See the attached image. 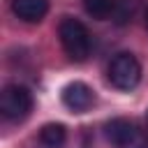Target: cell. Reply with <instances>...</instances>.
Returning <instances> with one entry per match:
<instances>
[{"label": "cell", "mask_w": 148, "mask_h": 148, "mask_svg": "<svg viewBox=\"0 0 148 148\" xmlns=\"http://www.w3.org/2000/svg\"><path fill=\"white\" fill-rule=\"evenodd\" d=\"M139 81H141V65H139V60L132 53H127V51L116 53L111 58V62H109V83L113 88H118V90L130 92V90H134L139 86Z\"/></svg>", "instance_id": "3"}, {"label": "cell", "mask_w": 148, "mask_h": 148, "mask_svg": "<svg viewBox=\"0 0 148 148\" xmlns=\"http://www.w3.org/2000/svg\"><path fill=\"white\" fill-rule=\"evenodd\" d=\"M32 111V92L25 86L18 83H9L2 88L0 92V113L5 120L18 123L23 118H28Z\"/></svg>", "instance_id": "4"}, {"label": "cell", "mask_w": 148, "mask_h": 148, "mask_svg": "<svg viewBox=\"0 0 148 148\" xmlns=\"http://www.w3.org/2000/svg\"><path fill=\"white\" fill-rule=\"evenodd\" d=\"M58 37H60V44L65 49V53L76 60V62H83L88 56H90V49H92V39H90V32L88 28L74 18V16H65L58 25Z\"/></svg>", "instance_id": "1"}, {"label": "cell", "mask_w": 148, "mask_h": 148, "mask_svg": "<svg viewBox=\"0 0 148 148\" xmlns=\"http://www.w3.org/2000/svg\"><path fill=\"white\" fill-rule=\"evenodd\" d=\"M12 12L25 23H39L49 14V0H12Z\"/></svg>", "instance_id": "6"}, {"label": "cell", "mask_w": 148, "mask_h": 148, "mask_svg": "<svg viewBox=\"0 0 148 148\" xmlns=\"http://www.w3.org/2000/svg\"><path fill=\"white\" fill-rule=\"evenodd\" d=\"M136 9H139V0H116L111 21H113L116 25H127V23L134 18Z\"/></svg>", "instance_id": "8"}, {"label": "cell", "mask_w": 148, "mask_h": 148, "mask_svg": "<svg viewBox=\"0 0 148 148\" xmlns=\"http://www.w3.org/2000/svg\"><path fill=\"white\" fill-rule=\"evenodd\" d=\"M62 104L72 113H86L95 104V90L83 81H72L62 88Z\"/></svg>", "instance_id": "5"}, {"label": "cell", "mask_w": 148, "mask_h": 148, "mask_svg": "<svg viewBox=\"0 0 148 148\" xmlns=\"http://www.w3.org/2000/svg\"><path fill=\"white\" fill-rule=\"evenodd\" d=\"M104 136L113 148H148V134L130 118H111L104 125Z\"/></svg>", "instance_id": "2"}, {"label": "cell", "mask_w": 148, "mask_h": 148, "mask_svg": "<svg viewBox=\"0 0 148 148\" xmlns=\"http://www.w3.org/2000/svg\"><path fill=\"white\" fill-rule=\"evenodd\" d=\"M67 141V130L62 123H46L39 130V143L44 148H62Z\"/></svg>", "instance_id": "7"}, {"label": "cell", "mask_w": 148, "mask_h": 148, "mask_svg": "<svg viewBox=\"0 0 148 148\" xmlns=\"http://www.w3.org/2000/svg\"><path fill=\"white\" fill-rule=\"evenodd\" d=\"M146 127H148V111H146Z\"/></svg>", "instance_id": "11"}, {"label": "cell", "mask_w": 148, "mask_h": 148, "mask_svg": "<svg viewBox=\"0 0 148 148\" xmlns=\"http://www.w3.org/2000/svg\"><path fill=\"white\" fill-rule=\"evenodd\" d=\"M116 7V0H83V9L88 16L97 18V21H106L111 18Z\"/></svg>", "instance_id": "9"}, {"label": "cell", "mask_w": 148, "mask_h": 148, "mask_svg": "<svg viewBox=\"0 0 148 148\" xmlns=\"http://www.w3.org/2000/svg\"><path fill=\"white\" fill-rule=\"evenodd\" d=\"M146 28H148V9H146Z\"/></svg>", "instance_id": "10"}]
</instances>
